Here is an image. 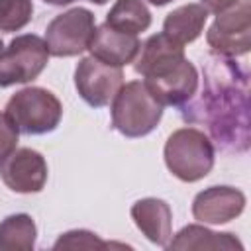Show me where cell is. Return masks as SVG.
Returning <instances> with one entry per match:
<instances>
[{
    "mask_svg": "<svg viewBox=\"0 0 251 251\" xmlns=\"http://www.w3.org/2000/svg\"><path fill=\"white\" fill-rule=\"evenodd\" d=\"M0 178L10 190L18 194L41 192L47 182L45 157L29 147L14 149L0 161Z\"/></svg>",
    "mask_w": 251,
    "mask_h": 251,
    "instance_id": "cell-10",
    "label": "cell"
},
{
    "mask_svg": "<svg viewBox=\"0 0 251 251\" xmlns=\"http://www.w3.org/2000/svg\"><path fill=\"white\" fill-rule=\"evenodd\" d=\"M37 227L29 214H12L0 222V249L31 251L35 247Z\"/></svg>",
    "mask_w": 251,
    "mask_h": 251,
    "instance_id": "cell-17",
    "label": "cell"
},
{
    "mask_svg": "<svg viewBox=\"0 0 251 251\" xmlns=\"http://www.w3.org/2000/svg\"><path fill=\"white\" fill-rule=\"evenodd\" d=\"M208 16H210V12L202 4L192 2V4L178 6L167 14V18L163 22V31L169 37H173L175 41H178L180 45L192 43L194 39L200 37Z\"/></svg>",
    "mask_w": 251,
    "mask_h": 251,
    "instance_id": "cell-14",
    "label": "cell"
},
{
    "mask_svg": "<svg viewBox=\"0 0 251 251\" xmlns=\"http://www.w3.org/2000/svg\"><path fill=\"white\" fill-rule=\"evenodd\" d=\"M2 49H4V43H2V39H0V53H2Z\"/></svg>",
    "mask_w": 251,
    "mask_h": 251,
    "instance_id": "cell-25",
    "label": "cell"
},
{
    "mask_svg": "<svg viewBox=\"0 0 251 251\" xmlns=\"http://www.w3.org/2000/svg\"><path fill=\"white\" fill-rule=\"evenodd\" d=\"M96 20L86 8H71L55 16L45 29V43L53 57H75L88 49Z\"/></svg>",
    "mask_w": 251,
    "mask_h": 251,
    "instance_id": "cell-8",
    "label": "cell"
},
{
    "mask_svg": "<svg viewBox=\"0 0 251 251\" xmlns=\"http://www.w3.org/2000/svg\"><path fill=\"white\" fill-rule=\"evenodd\" d=\"M131 220L137 229L155 245L167 247L173 237V212L171 206L161 198H141L131 210Z\"/></svg>",
    "mask_w": 251,
    "mask_h": 251,
    "instance_id": "cell-13",
    "label": "cell"
},
{
    "mask_svg": "<svg viewBox=\"0 0 251 251\" xmlns=\"http://www.w3.org/2000/svg\"><path fill=\"white\" fill-rule=\"evenodd\" d=\"M235 2L237 0H202V6L212 14H220V12L227 10V8H231Z\"/></svg>",
    "mask_w": 251,
    "mask_h": 251,
    "instance_id": "cell-21",
    "label": "cell"
},
{
    "mask_svg": "<svg viewBox=\"0 0 251 251\" xmlns=\"http://www.w3.org/2000/svg\"><path fill=\"white\" fill-rule=\"evenodd\" d=\"M133 69L145 76L147 90L161 106L180 108L198 90L196 67L184 57V47L163 31L145 39Z\"/></svg>",
    "mask_w": 251,
    "mask_h": 251,
    "instance_id": "cell-2",
    "label": "cell"
},
{
    "mask_svg": "<svg viewBox=\"0 0 251 251\" xmlns=\"http://www.w3.org/2000/svg\"><path fill=\"white\" fill-rule=\"evenodd\" d=\"M124 84L122 67H112L96 57H84L75 69V86L78 96L92 108L108 106Z\"/></svg>",
    "mask_w": 251,
    "mask_h": 251,
    "instance_id": "cell-9",
    "label": "cell"
},
{
    "mask_svg": "<svg viewBox=\"0 0 251 251\" xmlns=\"http://www.w3.org/2000/svg\"><path fill=\"white\" fill-rule=\"evenodd\" d=\"M106 247H126V245H116V243L102 241L96 233H92L88 229L67 231L53 245V249H106Z\"/></svg>",
    "mask_w": 251,
    "mask_h": 251,
    "instance_id": "cell-19",
    "label": "cell"
},
{
    "mask_svg": "<svg viewBox=\"0 0 251 251\" xmlns=\"http://www.w3.org/2000/svg\"><path fill=\"white\" fill-rule=\"evenodd\" d=\"M149 4H153V6H165V4H169V2H173V0H147Z\"/></svg>",
    "mask_w": 251,
    "mask_h": 251,
    "instance_id": "cell-23",
    "label": "cell"
},
{
    "mask_svg": "<svg viewBox=\"0 0 251 251\" xmlns=\"http://www.w3.org/2000/svg\"><path fill=\"white\" fill-rule=\"evenodd\" d=\"M90 2H92V4H98V6H102V4H106L108 0H90Z\"/></svg>",
    "mask_w": 251,
    "mask_h": 251,
    "instance_id": "cell-24",
    "label": "cell"
},
{
    "mask_svg": "<svg viewBox=\"0 0 251 251\" xmlns=\"http://www.w3.org/2000/svg\"><path fill=\"white\" fill-rule=\"evenodd\" d=\"M245 210V194L233 186H210L192 200V216L200 224H227Z\"/></svg>",
    "mask_w": 251,
    "mask_h": 251,
    "instance_id": "cell-11",
    "label": "cell"
},
{
    "mask_svg": "<svg viewBox=\"0 0 251 251\" xmlns=\"http://www.w3.org/2000/svg\"><path fill=\"white\" fill-rule=\"evenodd\" d=\"M18 135H20V131L12 124V120L6 114H0V161L16 149Z\"/></svg>",
    "mask_w": 251,
    "mask_h": 251,
    "instance_id": "cell-20",
    "label": "cell"
},
{
    "mask_svg": "<svg viewBox=\"0 0 251 251\" xmlns=\"http://www.w3.org/2000/svg\"><path fill=\"white\" fill-rule=\"evenodd\" d=\"M106 24L114 29L137 35L151 25V12L143 0H116L106 16Z\"/></svg>",
    "mask_w": 251,
    "mask_h": 251,
    "instance_id": "cell-16",
    "label": "cell"
},
{
    "mask_svg": "<svg viewBox=\"0 0 251 251\" xmlns=\"http://www.w3.org/2000/svg\"><path fill=\"white\" fill-rule=\"evenodd\" d=\"M167 169L182 182L204 178L216 159L212 139L198 127H180L173 131L163 149Z\"/></svg>",
    "mask_w": 251,
    "mask_h": 251,
    "instance_id": "cell-3",
    "label": "cell"
},
{
    "mask_svg": "<svg viewBox=\"0 0 251 251\" xmlns=\"http://www.w3.org/2000/svg\"><path fill=\"white\" fill-rule=\"evenodd\" d=\"M139 47L141 41L137 39V35L114 29L106 22L94 29V35L88 43L90 55L112 67H124L127 63H133Z\"/></svg>",
    "mask_w": 251,
    "mask_h": 251,
    "instance_id": "cell-12",
    "label": "cell"
},
{
    "mask_svg": "<svg viewBox=\"0 0 251 251\" xmlns=\"http://www.w3.org/2000/svg\"><path fill=\"white\" fill-rule=\"evenodd\" d=\"M31 0H0V31H20L31 22Z\"/></svg>",
    "mask_w": 251,
    "mask_h": 251,
    "instance_id": "cell-18",
    "label": "cell"
},
{
    "mask_svg": "<svg viewBox=\"0 0 251 251\" xmlns=\"http://www.w3.org/2000/svg\"><path fill=\"white\" fill-rule=\"evenodd\" d=\"M161 118L163 106L141 80L122 84L112 100V127L126 137H143L151 133Z\"/></svg>",
    "mask_w": 251,
    "mask_h": 251,
    "instance_id": "cell-4",
    "label": "cell"
},
{
    "mask_svg": "<svg viewBox=\"0 0 251 251\" xmlns=\"http://www.w3.org/2000/svg\"><path fill=\"white\" fill-rule=\"evenodd\" d=\"M45 4H51V6H67V4H71V2H75V0H43Z\"/></svg>",
    "mask_w": 251,
    "mask_h": 251,
    "instance_id": "cell-22",
    "label": "cell"
},
{
    "mask_svg": "<svg viewBox=\"0 0 251 251\" xmlns=\"http://www.w3.org/2000/svg\"><path fill=\"white\" fill-rule=\"evenodd\" d=\"M214 55L241 57L251 49V10L249 0H237L231 8L220 12L206 33Z\"/></svg>",
    "mask_w": 251,
    "mask_h": 251,
    "instance_id": "cell-7",
    "label": "cell"
},
{
    "mask_svg": "<svg viewBox=\"0 0 251 251\" xmlns=\"http://www.w3.org/2000/svg\"><path fill=\"white\" fill-rule=\"evenodd\" d=\"M169 249H243V243L233 233H216L200 224L184 226L171 241Z\"/></svg>",
    "mask_w": 251,
    "mask_h": 251,
    "instance_id": "cell-15",
    "label": "cell"
},
{
    "mask_svg": "<svg viewBox=\"0 0 251 251\" xmlns=\"http://www.w3.org/2000/svg\"><path fill=\"white\" fill-rule=\"evenodd\" d=\"M49 47L35 33H24L10 41L0 53V86L35 80L49 63Z\"/></svg>",
    "mask_w": 251,
    "mask_h": 251,
    "instance_id": "cell-6",
    "label": "cell"
},
{
    "mask_svg": "<svg viewBox=\"0 0 251 251\" xmlns=\"http://www.w3.org/2000/svg\"><path fill=\"white\" fill-rule=\"evenodd\" d=\"M20 133L43 135L53 131L63 118L61 100L47 88L27 86L18 90L6 104L4 112Z\"/></svg>",
    "mask_w": 251,
    "mask_h": 251,
    "instance_id": "cell-5",
    "label": "cell"
},
{
    "mask_svg": "<svg viewBox=\"0 0 251 251\" xmlns=\"http://www.w3.org/2000/svg\"><path fill=\"white\" fill-rule=\"evenodd\" d=\"M180 110L182 120L204 126L224 153L249 149V75L235 59L210 55L202 67L200 92Z\"/></svg>",
    "mask_w": 251,
    "mask_h": 251,
    "instance_id": "cell-1",
    "label": "cell"
}]
</instances>
